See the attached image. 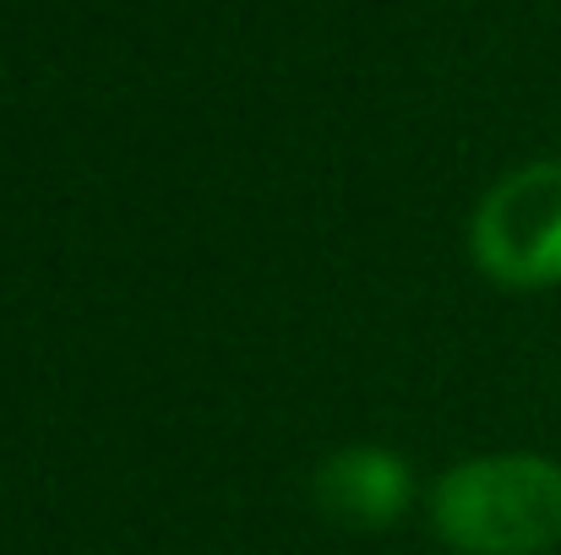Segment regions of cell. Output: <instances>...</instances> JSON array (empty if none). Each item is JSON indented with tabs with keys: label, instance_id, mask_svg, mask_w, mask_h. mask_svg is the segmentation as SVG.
Instances as JSON below:
<instances>
[{
	"label": "cell",
	"instance_id": "3957f363",
	"mask_svg": "<svg viewBox=\"0 0 561 555\" xmlns=\"http://www.w3.org/2000/svg\"><path fill=\"white\" fill-rule=\"evenodd\" d=\"M317 496L322 507L350 523V529H381L398 518V507L409 501V469L392 458V452H376V447H360V452H339L322 479H317Z\"/></svg>",
	"mask_w": 561,
	"mask_h": 555
},
{
	"label": "cell",
	"instance_id": "6da1fadb",
	"mask_svg": "<svg viewBox=\"0 0 561 555\" xmlns=\"http://www.w3.org/2000/svg\"><path fill=\"white\" fill-rule=\"evenodd\" d=\"M436 534L463 555H540L561 545V469L551 458H474L436 490Z\"/></svg>",
	"mask_w": 561,
	"mask_h": 555
},
{
	"label": "cell",
	"instance_id": "7a4b0ae2",
	"mask_svg": "<svg viewBox=\"0 0 561 555\" xmlns=\"http://www.w3.org/2000/svg\"><path fill=\"white\" fill-rule=\"evenodd\" d=\"M474 262L513 289L561 284V159L513 170L480 201Z\"/></svg>",
	"mask_w": 561,
	"mask_h": 555
}]
</instances>
